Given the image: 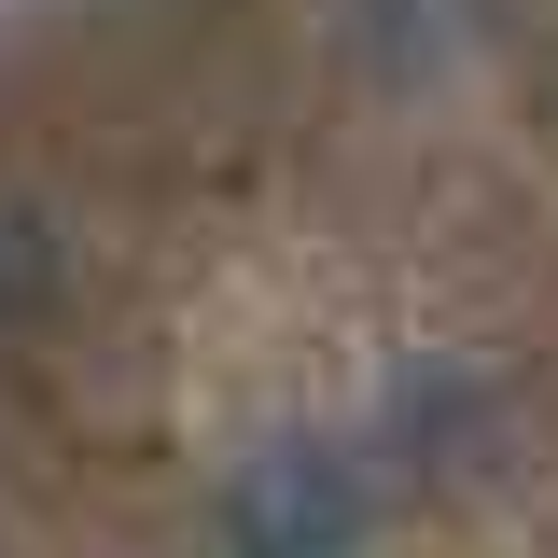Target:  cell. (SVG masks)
<instances>
[{
    "mask_svg": "<svg viewBox=\"0 0 558 558\" xmlns=\"http://www.w3.org/2000/svg\"><path fill=\"white\" fill-rule=\"evenodd\" d=\"M363 517H377V461L336 433H266L223 475V545L238 558H349Z\"/></svg>",
    "mask_w": 558,
    "mask_h": 558,
    "instance_id": "1",
    "label": "cell"
},
{
    "mask_svg": "<svg viewBox=\"0 0 558 558\" xmlns=\"http://www.w3.org/2000/svg\"><path fill=\"white\" fill-rule=\"evenodd\" d=\"M43 307H57V223L0 196V322H43Z\"/></svg>",
    "mask_w": 558,
    "mask_h": 558,
    "instance_id": "2",
    "label": "cell"
}]
</instances>
